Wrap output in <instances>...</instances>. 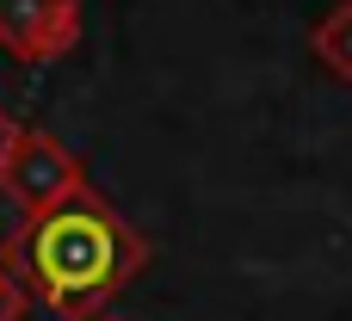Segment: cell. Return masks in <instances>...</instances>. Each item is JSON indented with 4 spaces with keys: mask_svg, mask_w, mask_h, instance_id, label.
<instances>
[{
    "mask_svg": "<svg viewBox=\"0 0 352 321\" xmlns=\"http://www.w3.org/2000/svg\"><path fill=\"white\" fill-rule=\"evenodd\" d=\"M74 192H87V167L68 155V142H56L37 124H19L12 148L0 161V198H12L19 217H43V210L68 204Z\"/></svg>",
    "mask_w": 352,
    "mask_h": 321,
    "instance_id": "obj_2",
    "label": "cell"
},
{
    "mask_svg": "<svg viewBox=\"0 0 352 321\" xmlns=\"http://www.w3.org/2000/svg\"><path fill=\"white\" fill-rule=\"evenodd\" d=\"M309 49H316V62H322L328 74L352 80V0H334V6L316 19V31H309Z\"/></svg>",
    "mask_w": 352,
    "mask_h": 321,
    "instance_id": "obj_4",
    "label": "cell"
},
{
    "mask_svg": "<svg viewBox=\"0 0 352 321\" xmlns=\"http://www.w3.org/2000/svg\"><path fill=\"white\" fill-rule=\"evenodd\" d=\"M25 309H31V303H25V291L0 272V321H25Z\"/></svg>",
    "mask_w": 352,
    "mask_h": 321,
    "instance_id": "obj_5",
    "label": "cell"
},
{
    "mask_svg": "<svg viewBox=\"0 0 352 321\" xmlns=\"http://www.w3.org/2000/svg\"><path fill=\"white\" fill-rule=\"evenodd\" d=\"M142 266L148 241L93 186L43 217H19V229L0 241V272L56 321H93Z\"/></svg>",
    "mask_w": 352,
    "mask_h": 321,
    "instance_id": "obj_1",
    "label": "cell"
},
{
    "mask_svg": "<svg viewBox=\"0 0 352 321\" xmlns=\"http://www.w3.org/2000/svg\"><path fill=\"white\" fill-rule=\"evenodd\" d=\"M12 130H19V118H6V111H0V161H6V148H12Z\"/></svg>",
    "mask_w": 352,
    "mask_h": 321,
    "instance_id": "obj_6",
    "label": "cell"
},
{
    "mask_svg": "<svg viewBox=\"0 0 352 321\" xmlns=\"http://www.w3.org/2000/svg\"><path fill=\"white\" fill-rule=\"evenodd\" d=\"M80 37V0H0V49L19 68L68 56Z\"/></svg>",
    "mask_w": 352,
    "mask_h": 321,
    "instance_id": "obj_3",
    "label": "cell"
}]
</instances>
